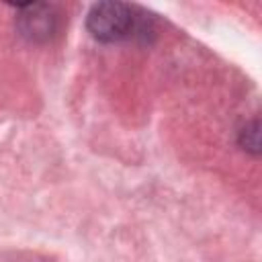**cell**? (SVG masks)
Returning <instances> with one entry per match:
<instances>
[{
	"mask_svg": "<svg viewBox=\"0 0 262 262\" xmlns=\"http://www.w3.org/2000/svg\"><path fill=\"white\" fill-rule=\"evenodd\" d=\"M86 25L94 39L115 43L131 35L135 27V14L125 2H98L90 8Z\"/></svg>",
	"mask_w": 262,
	"mask_h": 262,
	"instance_id": "6da1fadb",
	"label": "cell"
}]
</instances>
